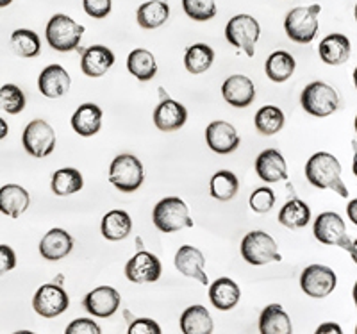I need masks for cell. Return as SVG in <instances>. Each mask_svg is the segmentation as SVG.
I'll list each match as a JSON object with an SVG mask.
<instances>
[{
	"label": "cell",
	"instance_id": "6da1fadb",
	"mask_svg": "<svg viewBox=\"0 0 357 334\" xmlns=\"http://www.w3.org/2000/svg\"><path fill=\"white\" fill-rule=\"evenodd\" d=\"M305 177L314 188L333 190L343 199L349 197V190L341 179V163L336 155L329 154V152H317L309 158L307 165H305Z\"/></svg>",
	"mask_w": 357,
	"mask_h": 334
},
{
	"label": "cell",
	"instance_id": "7a4b0ae2",
	"mask_svg": "<svg viewBox=\"0 0 357 334\" xmlns=\"http://www.w3.org/2000/svg\"><path fill=\"white\" fill-rule=\"evenodd\" d=\"M84 31V25H79L68 15L57 13L47 24L45 34H47L49 45L54 50H57V52H72V50H79Z\"/></svg>",
	"mask_w": 357,
	"mask_h": 334
},
{
	"label": "cell",
	"instance_id": "3957f363",
	"mask_svg": "<svg viewBox=\"0 0 357 334\" xmlns=\"http://www.w3.org/2000/svg\"><path fill=\"white\" fill-rule=\"evenodd\" d=\"M321 13L320 4L298 6L286 15L284 31L295 43L307 45L318 34V15Z\"/></svg>",
	"mask_w": 357,
	"mask_h": 334
},
{
	"label": "cell",
	"instance_id": "277c9868",
	"mask_svg": "<svg viewBox=\"0 0 357 334\" xmlns=\"http://www.w3.org/2000/svg\"><path fill=\"white\" fill-rule=\"evenodd\" d=\"M154 225L161 232H177L184 227H193L186 202L178 197H167L159 200L152 213Z\"/></svg>",
	"mask_w": 357,
	"mask_h": 334
},
{
	"label": "cell",
	"instance_id": "5b68a950",
	"mask_svg": "<svg viewBox=\"0 0 357 334\" xmlns=\"http://www.w3.org/2000/svg\"><path fill=\"white\" fill-rule=\"evenodd\" d=\"M312 232H314V238H317L320 243L341 247V249L349 250V252L352 254L354 259H356V243H354V240H350V236L347 234L345 222H343V218H341L337 213H320L317 220H314Z\"/></svg>",
	"mask_w": 357,
	"mask_h": 334
},
{
	"label": "cell",
	"instance_id": "8992f818",
	"mask_svg": "<svg viewBox=\"0 0 357 334\" xmlns=\"http://www.w3.org/2000/svg\"><path fill=\"white\" fill-rule=\"evenodd\" d=\"M143 165L136 155L120 154L109 167V183L123 193L136 192L143 184Z\"/></svg>",
	"mask_w": 357,
	"mask_h": 334
},
{
	"label": "cell",
	"instance_id": "52a82bcc",
	"mask_svg": "<svg viewBox=\"0 0 357 334\" xmlns=\"http://www.w3.org/2000/svg\"><path fill=\"white\" fill-rule=\"evenodd\" d=\"M301 104L305 113L324 119L340 107V95L329 84L317 81L305 86L301 95Z\"/></svg>",
	"mask_w": 357,
	"mask_h": 334
},
{
	"label": "cell",
	"instance_id": "ba28073f",
	"mask_svg": "<svg viewBox=\"0 0 357 334\" xmlns=\"http://www.w3.org/2000/svg\"><path fill=\"white\" fill-rule=\"evenodd\" d=\"M261 36L259 22L250 15H236L225 27V38L236 49L243 50L248 57L256 54V43Z\"/></svg>",
	"mask_w": 357,
	"mask_h": 334
},
{
	"label": "cell",
	"instance_id": "9c48e42d",
	"mask_svg": "<svg viewBox=\"0 0 357 334\" xmlns=\"http://www.w3.org/2000/svg\"><path fill=\"white\" fill-rule=\"evenodd\" d=\"M241 256L248 265H268L282 259L277 250V243L268 232L252 231L241 241Z\"/></svg>",
	"mask_w": 357,
	"mask_h": 334
},
{
	"label": "cell",
	"instance_id": "30bf717a",
	"mask_svg": "<svg viewBox=\"0 0 357 334\" xmlns=\"http://www.w3.org/2000/svg\"><path fill=\"white\" fill-rule=\"evenodd\" d=\"M22 143L27 154L34 158H47L56 149V132L45 120H33L25 127Z\"/></svg>",
	"mask_w": 357,
	"mask_h": 334
},
{
	"label": "cell",
	"instance_id": "8fae6325",
	"mask_svg": "<svg viewBox=\"0 0 357 334\" xmlns=\"http://www.w3.org/2000/svg\"><path fill=\"white\" fill-rule=\"evenodd\" d=\"M337 278L333 268L324 265H311L302 272L301 288L312 298H324L336 289Z\"/></svg>",
	"mask_w": 357,
	"mask_h": 334
},
{
	"label": "cell",
	"instance_id": "7c38bea8",
	"mask_svg": "<svg viewBox=\"0 0 357 334\" xmlns=\"http://www.w3.org/2000/svg\"><path fill=\"white\" fill-rule=\"evenodd\" d=\"M70 306V298L65 289L57 284H43L33 297V308L40 317L54 318L65 313Z\"/></svg>",
	"mask_w": 357,
	"mask_h": 334
},
{
	"label": "cell",
	"instance_id": "4fadbf2b",
	"mask_svg": "<svg viewBox=\"0 0 357 334\" xmlns=\"http://www.w3.org/2000/svg\"><path fill=\"white\" fill-rule=\"evenodd\" d=\"M162 266L161 261L154 254L142 250L136 256L130 257L126 265V278L136 284H145V282H155L161 278Z\"/></svg>",
	"mask_w": 357,
	"mask_h": 334
},
{
	"label": "cell",
	"instance_id": "5bb4252c",
	"mask_svg": "<svg viewBox=\"0 0 357 334\" xmlns=\"http://www.w3.org/2000/svg\"><path fill=\"white\" fill-rule=\"evenodd\" d=\"M84 310L97 318H109L120 308V294L113 286H98L84 297Z\"/></svg>",
	"mask_w": 357,
	"mask_h": 334
},
{
	"label": "cell",
	"instance_id": "9a60e30c",
	"mask_svg": "<svg viewBox=\"0 0 357 334\" xmlns=\"http://www.w3.org/2000/svg\"><path fill=\"white\" fill-rule=\"evenodd\" d=\"M206 142L207 147L216 154H231L240 147V135L238 130L229 122L216 120L211 122L206 129Z\"/></svg>",
	"mask_w": 357,
	"mask_h": 334
},
{
	"label": "cell",
	"instance_id": "2e32d148",
	"mask_svg": "<svg viewBox=\"0 0 357 334\" xmlns=\"http://www.w3.org/2000/svg\"><path fill=\"white\" fill-rule=\"evenodd\" d=\"M222 95L225 103L234 107H247L256 98V86L247 75H231L222 84Z\"/></svg>",
	"mask_w": 357,
	"mask_h": 334
},
{
	"label": "cell",
	"instance_id": "e0dca14e",
	"mask_svg": "<svg viewBox=\"0 0 357 334\" xmlns=\"http://www.w3.org/2000/svg\"><path fill=\"white\" fill-rule=\"evenodd\" d=\"M204 265H206V257L197 247L183 245L175 254V268L186 278L197 279L200 284L207 286V273L204 272Z\"/></svg>",
	"mask_w": 357,
	"mask_h": 334
},
{
	"label": "cell",
	"instance_id": "ac0fdd59",
	"mask_svg": "<svg viewBox=\"0 0 357 334\" xmlns=\"http://www.w3.org/2000/svg\"><path fill=\"white\" fill-rule=\"evenodd\" d=\"M72 79L61 65H50L38 77V88L47 98H59L68 93Z\"/></svg>",
	"mask_w": 357,
	"mask_h": 334
},
{
	"label": "cell",
	"instance_id": "d6986e66",
	"mask_svg": "<svg viewBox=\"0 0 357 334\" xmlns=\"http://www.w3.org/2000/svg\"><path fill=\"white\" fill-rule=\"evenodd\" d=\"M188 111L177 100L165 98L154 111V123L162 132H174L186 123Z\"/></svg>",
	"mask_w": 357,
	"mask_h": 334
},
{
	"label": "cell",
	"instance_id": "ffe728a7",
	"mask_svg": "<svg viewBox=\"0 0 357 334\" xmlns=\"http://www.w3.org/2000/svg\"><path fill=\"white\" fill-rule=\"evenodd\" d=\"M256 174L264 183H279L288 177L284 155L275 149H266L256 159Z\"/></svg>",
	"mask_w": 357,
	"mask_h": 334
},
{
	"label": "cell",
	"instance_id": "44dd1931",
	"mask_svg": "<svg viewBox=\"0 0 357 334\" xmlns=\"http://www.w3.org/2000/svg\"><path fill=\"white\" fill-rule=\"evenodd\" d=\"M73 249V238L65 229H50L40 241V254L47 261H59Z\"/></svg>",
	"mask_w": 357,
	"mask_h": 334
},
{
	"label": "cell",
	"instance_id": "7402d4cb",
	"mask_svg": "<svg viewBox=\"0 0 357 334\" xmlns=\"http://www.w3.org/2000/svg\"><path fill=\"white\" fill-rule=\"evenodd\" d=\"M114 65V54L104 45H93L82 50L81 70L88 77H102Z\"/></svg>",
	"mask_w": 357,
	"mask_h": 334
},
{
	"label": "cell",
	"instance_id": "603a6c76",
	"mask_svg": "<svg viewBox=\"0 0 357 334\" xmlns=\"http://www.w3.org/2000/svg\"><path fill=\"white\" fill-rule=\"evenodd\" d=\"M350 52H352V45L350 40L345 34H329L321 40L320 47H318V54H320L321 61L325 65L337 66L349 61Z\"/></svg>",
	"mask_w": 357,
	"mask_h": 334
},
{
	"label": "cell",
	"instance_id": "cb8c5ba5",
	"mask_svg": "<svg viewBox=\"0 0 357 334\" xmlns=\"http://www.w3.org/2000/svg\"><path fill=\"white\" fill-rule=\"evenodd\" d=\"M31 204V197L25 188L18 184H6L0 188V213L8 215L9 218H20Z\"/></svg>",
	"mask_w": 357,
	"mask_h": 334
},
{
	"label": "cell",
	"instance_id": "d4e9b609",
	"mask_svg": "<svg viewBox=\"0 0 357 334\" xmlns=\"http://www.w3.org/2000/svg\"><path fill=\"white\" fill-rule=\"evenodd\" d=\"M72 127L79 136H95L102 127V109L93 103L81 104L72 116Z\"/></svg>",
	"mask_w": 357,
	"mask_h": 334
},
{
	"label": "cell",
	"instance_id": "484cf974",
	"mask_svg": "<svg viewBox=\"0 0 357 334\" xmlns=\"http://www.w3.org/2000/svg\"><path fill=\"white\" fill-rule=\"evenodd\" d=\"M241 289L236 284L232 279L222 278L216 279L211 286H209V301L213 306L220 311H229L236 308V304L240 302Z\"/></svg>",
	"mask_w": 357,
	"mask_h": 334
},
{
	"label": "cell",
	"instance_id": "4316f807",
	"mask_svg": "<svg viewBox=\"0 0 357 334\" xmlns=\"http://www.w3.org/2000/svg\"><path fill=\"white\" fill-rule=\"evenodd\" d=\"M102 236L109 241H120L127 238L132 231V220L127 211L122 209H113V211L106 213L102 218L100 225Z\"/></svg>",
	"mask_w": 357,
	"mask_h": 334
},
{
	"label": "cell",
	"instance_id": "83f0119b",
	"mask_svg": "<svg viewBox=\"0 0 357 334\" xmlns=\"http://www.w3.org/2000/svg\"><path fill=\"white\" fill-rule=\"evenodd\" d=\"M259 331L263 334H289L293 331L291 320L280 304H270L261 311Z\"/></svg>",
	"mask_w": 357,
	"mask_h": 334
},
{
	"label": "cell",
	"instance_id": "f1b7e54d",
	"mask_svg": "<svg viewBox=\"0 0 357 334\" xmlns=\"http://www.w3.org/2000/svg\"><path fill=\"white\" fill-rule=\"evenodd\" d=\"M170 17V6L167 0H151L145 2L136 11V20L143 29H158L161 27Z\"/></svg>",
	"mask_w": 357,
	"mask_h": 334
},
{
	"label": "cell",
	"instance_id": "f546056e",
	"mask_svg": "<svg viewBox=\"0 0 357 334\" xmlns=\"http://www.w3.org/2000/svg\"><path fill=\"white\" fill-rule=\"evenodd\" d=\"M127 70L138 81H152L158 74V63H155L154 54L145 49L132 50L127 57Z\"/></svg>",
	"mask_w": 357,
	"mask_h": 334
},
{
	"label": "cell",
	"instance_id": "4dcf8cb0",
	"mask_svg": "<svg viewBox=\"0 0 357 334\" xmlns=\"http://www.w3.org/2000/svg\"><path fill=\"white\" fill-rule=\"evenodd\" d=\"M213 329V318L204 306L188 308L181 317V331L184 334H209Z\"/></svg>",
	"mask_w": 357,
	"mask_h": 334
},
{
	"label": "cell",
	"instance_id": "1f68e13d",
	"mask_svg": "<svg viewBox=\"0 0 357 334\" xmlns=\"http://www.w3.org/2000/svg\"><path fill=\"white\" fill-rule=\"evenodd\" d=\"M295 57L291 56L286 50H277L272 56L266 59V65H264V72H266L268 79L273 82H284L295 72Z\"/></svg>",
	"mask_w": 357,
	"mask_h": 334
},
{
	"label": "cell",
	"instance_id": "d6a6232c",
	"mask_svg": "<svg viewBox=\"0 0 357 334\" xmlns=\"http://www.w3.org/2000/svg\"><path fill=\"white\" fill-rule=\"evenodd\" d=\"M311 220V209L301 199L288 200L279 211V224L288 229H302Z\"/></svg>",
	"mask_w": 357,
	"mask_h": 334
},
{
	"label": "cell",
	"instance_id": "836d02e7",
	"mask_svg": "<svg viewBox=\"0 0 357 334\" xmlns=\"http://www.w3.org/2000/svg\"><path fill=\"white\" fill-rule=\"evenodd\" d=\"M215 61V50L206 43H195L184 54V66L190 74L199 75L211 68Z\"/></svg>",
	"mask_w": 357,
	"mask_h": 334
},
{
	"label": "cell",
	"instance_id": "e575fe53",
	"mask_svg": "<svg viewBox=\"0 0 357 334\" xmlns=\"http://www.w3.org/2000/svg\"><path fill=\"white\" fill-rule=\"evenodd\" d=\"M82 186H84L82 174L75 170V168H61V170H57L52 176V183H50L54 195L57 197L73 195V193L81 192Z\"/></svg>",
	"mask_w": 357,
	"mask_h": 334
},
{
	"label": "cell",
	"instance_id": "d590c367",
	"mask_svg": "<svg viewBox=\"0 0 357 334\" xmlns=\"http://www.w3.org/2000/svg\"><path fill=\"white\" fill-rule=\"evenodd\" d=\"M13 52L17 54L18 57H38L41 52V41L34 31L31 29H17L15 33L9 38Z\"/></svg>",
	"mask_w": 357,
	"mask_h": 334
},
{
	"label": "cell",
	"instance_id": "8d00e7d4",
	"mask_svg": "<svg viewBox=\"0 0 357 334\" xmlns=\"http://www.w3.org/2000/svg\"><path fill=\"white\" fill-rule=\"evenodd\" d=\"M238 190H240V181L229 170L216 172L215 176L211 177V183H209L211 197L216 200H222V202L234 199Z\"/></svg>",
	"mask_w": 357,
	"mask_h": 334
},
{
	"label": "cell",
	"instance_id": "74e56055",
	"mask_svg": "<svg viewBox=\"0 0 357 334\" xmlns=\"http://www.w3.org/2000/svg\"><path fill=\"white\" fill-rule=\"evenodd\" d=\"M254 122H256V129L261 135L272 136L284 127L286 119L282 109H279L277 106H264L256 113Z\"/></svg>",
	"mask_w": 357,
	"mask_h": 334
},
{
	"label": "cell",
	"instance_id": "f35d334b",
	"mask_svg": "<svg viewBox=\"0 0 357 334\" xmlns=\"http://www.w3.org/2000/svg\"><path fill=\"white\" fill-rule=\"evenodd\" d=\"M0 109L8 114H18L25 109V95L17 84H4L0 88Z\"/></svg>",
	"mask_w": 357,
	"mask_h": 334
},
{
	"label": "cell",
	"instance_id": "ab89813d",
	"mask_svg": "<svg viewBox=\"0 0 357 334\" xmlns=\"http://www.w3.org/2000/svg\"><path fill=\"white\" fill-rule=\"evenodd\" d=\"M183 9L195 22H207L216 17L215 0H183Z\"/></svg>",
	"mask_w": 357,
	"mask_h": 334
},
{
	"label": "cell",
	"instance_id": "60d3db41",
	"mask_svg": "<svg viewBox=\"0 0 357 334\" xmlns=\"http://www.w3.org/2000/svg\"><path fill=\"white\" fill-rule=\"evenodd\" d=\"M248 204H250L252 211L256 213H268L272 211L273 204H275V193L272 192V188H257L254 190L248 199Z\"/></svg>",
	"mask_w": 357,
	"mask_h": 334
},
{
	"label": "cell",
	"instance_id": "b9f144b4",
	"mask_svg": "<svg viewBox=\"0 0 357 334\" xmlns=\"http://www.w3.org/2000/svg\"><path fill=\"white\" fill-rule=\"evenodd\" d=\"M82 8L88 17L100 20L109 15L113 9V2L111 0H82Z\"/></svg>",
	"mask_w": 357,
	"mask_h": 334
},
{
	"label": "cell",
	"instance_id": "7bdbcfd3",
	"mask_svg": "<svg viewBox=\"0 0 357 334\" xmlns=\"http://www.w3.org/2000/svg\"><path fill=\"white\" fill-rule=\"evenodd\" d=\"M161 327L151 318H136L129 326V334H159Z\"/></svg>",
	"mask_w": 357,
	"mask_h": 334
},
{
	"label": "cell",
	"instance_id": "ee69618b",
	"mask_svg": "<svg viewBox=\"0 0 357 334\" xmlns=\"http://www.w3.org/2000/svg\"><path fill=\"white\" fill-rule=\"evenodd\" d=\"M66 334H100V327L89 318H79L66 327Z\"/></svg>",
	"mask_w": 357,
	"mask_h": 334
},
{
	"label": "cell",
	"instance_id": "f6af8a7d",
	"mask_svg": "<svg viewBox=\"0 0 357 334\" xmlns=\"http://www.w3.org/2000/svg\"><path fill=\"white\" fill-rule=\"evenodd\" d=\"M17 266V254L8 245H0V275L11 272Z\"/></svg>",
	"mask_w": 357,
	"mask_h": 334
},
{
	"label": "cell",
	"instance_id": "bcb514c9",
	"mask_svg": "<svg viewBox=\"0 0 357 334\" xmlns=\"http://www.w3.org/2000/svg\"><path fill=\"white\" fill-rule=\"evenodd\" d=\"M317 333L318 334H341L343 331H341V327L337 326V324L329 322V324H321V326H318Z\"/></svg>",
	"mask_w": 357,
	"mask_h": 334
},
{
	"label": "cell",
	"instance_id": "7dc6e473",
	"mask_svg": "<svg viewBox=\"0 0 357 334\" xmlns=\"http://www.w3.org/2000/svg\"><path fill=\"white\" fill-rule=\"evenodd\" d=\"M347 213H349L352 224H357V200H352V202H350L349 208H347Z\"/></svg>",
	"mask_w": 357,
	"mask_h": 334
},
{
	"label": "cell",
	"instance_id": "c3c4849f",
	"mask_svg": "<svg viewBox=\"0 0 357 334\" xmlns=\"http://www.w3.org/2000/svg\"><path fill=\"white\" fill-rule=\"evenodd\" d=\"M9 132V127H8V122H6L4 119H0V142L8 136Z\"/></svg>",
	"mask_w": 357,
	"mask_h": 334
},
{
	"label": "cell",
	"instance_id": "681fc988",
	"mask_svg": "<svg viewBox=\"0 0 357 334\" xmlns=\"http://www.w3.org/2000/svg\"><path fill=\"white\" fill-rule=\"evenodd\" d=\"M9 4H13V0H0V8H8Z\"/></svg>",
	"mask_w": 357,
	"mask_h": 334
}]
</instances>
